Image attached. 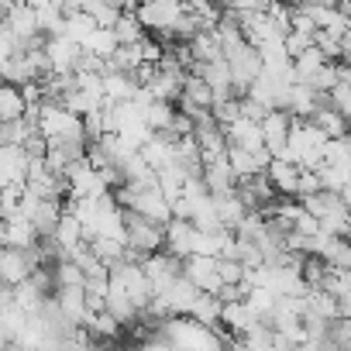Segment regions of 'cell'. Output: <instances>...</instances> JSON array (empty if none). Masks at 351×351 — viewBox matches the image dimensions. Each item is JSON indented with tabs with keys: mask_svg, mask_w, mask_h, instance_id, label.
<instances>
[{
	"mask_svg": "<svg viewBox=\"0 0 351 351\" xmlns=\"http://www.w3.org/2000/svg\"><path fill=\"white\" fill-rule=\"evenodd\" d=\"M124 245L141 262V258L165 248V224H155V221H148L134 210H124Z\"/></svg>",
	"mask_w": 351,
	"mask_h": 351,
	"instance_id": "obj_1",
	"label": "cell"
},
{
	"mask_svg": "<svg viewBox=\"0 0 351 351\" xmlns=\"http://www.w3.org/2000/svg\"><path fill=\"white\" fill-rule=\"evenodd\" d=\"M183 11H186L183 0H141L134 14H138V21H141L145 32L162 35V38H172L176 21L183 18Z\"/></svg>",
	"mask_w": 351,
	"mask_h": 351,
	"instance_id": "obj_2",
	"label": "cell"
},
{
	"mask_svg": "<svg viewBox=\"0 0 351 351\" xmlns=\"http://www.w3.org/2000/svg\"><path fill=\"white\" fill-rule=\"evenodd\" d=\"M224 59H228V69H231V83H234V90H238V93H248L252 83L262 76V56H258V49L245 42V45L231 49Z\"/></svg>",
	"mask_w": 351,
	"mask_h": 351,
	"instance_id": "obj_3",
	"label": "cell"
},
{
	"mask_svg": "<svg viewBox=\"0 0 351 351\" xmlns=\"http://www.w3.org/2000/svg\"><path fill=\"white\" fill-rule=\"evenodd\" d=\"M183 276L200 293H221V286H224L217 255H190V258H183Z\"/></svg>",
	"mask_w": 351,
	"mask_h": 351,
	"instance_id": "obj_4",
	"label": "cell"
},
{
	"mask_svg": "<svg viewBox=\"0 0 351 351\" xmlns=\"http://www.w3.org/2000/svg\"><path fill=\"white\" fill-rule=\"evenodd\" d=\"M45 56H49V66L56 76H69V73H76L83 49L76 42H69L66 35H52V38H45Z\"/></svg>",
	"mask_w": 351,
	"mask_h": 351,
	"instance_id": "obj_5",
	"label": "cell"
},
{
	"mask_svg": "<svg viewBox=\"0 0 351 351\" xmlns=\"http://www.w3.org/2000/svg\"><path fill=\"white\" fill-rule=\"evenodd\" d=\"M293 121H296V117H289L286 110H269V114L262 117V138H265V148H269L272 158H282Z\"/></svg>",
	"mask_w": 351,
	"mask_h": 351,
	"instance_id": "obj_6",
	"label": "cell"
},
{
	"mask_svg": "<svg viewBox=\"0 0 351 351\" xmlns=\"http://www.w3.org/2000/svg\"><path fill=\"white\" fill-rule=\"evenodd\" d=\"M228 134V148H245V152H269L265 148V138H262V121H248V117H238L224 128Z\"/></svg>",
	"mask_w": 351,
	"mask_h": 351,
	"instance_id": "obj_7",
	"label": "cell"
},
{
	"mask_svg": "<svg viewBox=\"0 0 351 351\" xmlns=\"http://www.w3.org/2000/svg\"><path fill=\"white\" fill-rule=\"evenodd\" d=\"M138 90H141L138 73H121V69L104 66V100H107V104L134 100V93H138Z\"/></svg>",
	"mask_w": 351,
	"mask_h": 351,
	"instance_id": "obj_8",
	"label": "cell"
},
{
	"mask_svg": "<svg viewBox=\"0 0 351 351\" xmlns=\"http://www.w3.org/2000/svg\"><path fill=\"white\" fill-rule=\"evenodd\" d=\"M204 183L210 193H231L238 190V172L231 169L228 155H217V158H207L204 162Z\"/></svg>",
	"mask_w": 351,
	"mask_h": 351,
	"instance_id": "obj_9",
	"label": "cell"
},
{
	"mask_svg": "<svg viewBox=\"0 0 351 351\" xmlns=\"http://www.w3.org/2000/svg\"><path fill=\"white\" fill-rule=\"evenodd\" d=\"M300 165L296 162H286V158H272L269 162V169H265V176H269V183H272V190L279 193V197H296V190H300Z\"/></svg>",
	"mask_w": 351,
	"mask_h": 351,
	"instance_id": "obj_10",
	"label": "cell"
},
{
	"mask_svg": "<svg viewBox=\"0 0 351 351\" xmlns=\"http://www.w3.org/2000/svg\"><path fill=\"white\" fill-rule=\"evenodd\" d=\"M193 238H197V228L190 221H183V217H172L165 224V248L176 258H190L193 255Z\"/></svg>",
	"mask_w": 351,
	"mask_h": 351,
	"instance_id": "obj_11",
	"label": "cell"
},
{
	"mask_svg": "<svg viewBox=\"0 0 351 351\" xmlns=\"http://www.w3.org/2000/svg\"><path fill=\"white\" fill-rule=\"evenodd\" d=\"M52 241H56V248H59V255L62 258H69L86 238H83V228H80V221H76V214H62L59 217V224H56V231H52Z\"/></svg>",
	"mask_w": 351,
	"mask_h": 351,
	"instance_id": "obj_12",
	"label": "cell"
},
{
	"mask_svg": "<svg viewBox=\"0 0 351 351\" xmlns=\"http://www.w3.org/2000/svg\"><path fill=\"white\" fill-rule=\"evenodd\" d=\"M210 197H214V210H217L221 224H224L228 231H234V228L245 221V214H248V207H245V200L238 197V190H231V193H210Z\"/></svg>",
	"mask_w": 351,
	"mask_h": 351,
	"instance_id": "obj_13",
	"label": "cell"
},
{
	"mask_svg": "<svg viewBox=\"0 0 351 351\" xmlns=\"http://www.w3.org/2000/svg\"><path fill=\"white\" fill-rule=\"evenodd\" d=\"M21 117H28L25 90L14 86V83H4L0 86V124H11V121H21Z\"/></svg>",
	"mask_w": 351,
	"mask_h": 351,
	"instance_id": "obj_14",
	"label": "cell"
},
{
	"mask_svg": "<svg viewBox=\"0 0 351 351\" xmlns=\"http://www.w3.org/2000/svg\"><path fill=\"white\" fill-rule=\"evenodd\" d=\"M186 317L214 330V327L221 324V317H224V303H221V296H217V293H200V296L193 300V306H190V313H186Z\"/></svg>",
	"mask_w": 351,
	"mask_h": 351,
	"instance_id": "obj_15",
	"label": "cell"
},
{
	"mask_svg": "<svg viewBox=\"0 0 351 351\" xmlns=\"http://www.w3.org/2000/svg\"><path fill=\"white\" fill-rule=\"evenodd\" d=\"M186 49H190V59L193 62H214V59H221V42H217L214 32H197L186 42Z\"/></svg>",
	"mask_w": 351,
	"mask_h": 351,
	"instance_id": "obj_16",
	"label": "cell"
},
{
	"mask_svg": "<svg viewBox=\"0 0 351 351\" xmlns=\"http://www.w3.org/2000/svg\"><path fill=\"white\" fill-rule=\"evenodd\" d=\"M310 121H313V124H317V128L327 134V141H330V138H344V134L351 131V124H348V121L341 117V110H334L330 104H324V107H320Z\"/></svg>",
	"mask_w": 351,
	"mask_h": 351,
	"instance_id": "obj_17",
	"label": "cell"
},
{
	"mask_svg": "<svg viewBox=\"0 0 351 351\" xmlns=\"http://www.w3.org/2000/svg\"><path fill=\"white\" fill-rule=\"evenodd\" d=\"M4 234H8V248H35L38 245V231L25 217L4 221Z\"/></svg>",
	"mask_w": 351,
	"mask_h": 351,
	"instance_id": "obj_18",
	"label": "cell"
},
{
	"mask_svg": "<svg viewBox=\"0 0 351 351\" xmlns=\"http://www.w3.org/2000/svg\"><path fill=\"white\" fill-rule=\"evenodd\" d=\"M83 52H86V56H97L100 62H110V56L117 52V35H114V28H97V32L86 38Z\"/></svg>",
	"mask_w": 351,
	"mask_h": 351,
	"instance_id": "obj_19",
	"label": "cell"
},
{
	"mask_svg": "<svg viewBox=\"0 0 351 351\" xmlns=\"http://www.w3.org/2000/svg\"><path fill=\"white\" fill-rule=\"evenodd\" d=\"M145 114V124L152 131H172V121H176V104L169 100H152L148 107H141Z\"/></svg>",
	"mask_w": 351,
	"mask_h": 351,
	"instance_id": "obj_20",
	"label": "cell"
},
{
	"mask_svg": "<svg viewBox=\"0 0 351 351\" xmlns=\"http://www.w3.org/2000/svg\"><path fill=\"white\" fill-rule=\"evenodd\" d=\"M97 28H100V25H97L86 11H80V14H73V18H66V21H62V35H66L69 42H76L80 49L86 45V38H90Z\"/></svg>",
	"mask_w": 351,
	"mask_h": 351,
	"instance_id": "obj_21",
	"label": "cell"
},
{
	"mask_svg": "<svg viewBox=\"0 0 351 351\" xmlns=\"http://www.w3.org/2000/svg\"><path fill=\"white\" fill-rule=\"evenodd\" d=\"M114 35H117V45H138L148 32L141 28V21H138L134 11H124V14L114 21Z\"/></svg>",
	"mask_w": 351,
	"mask_h": 351,
	"instance_id": "obj_22",
	"label": "cell"
},
{
	"mask_svg": "<svg viewBox=\"0 0 351 351\" xmlns=\"http://www.w3.org/2000/svg\"><path fill=\"white\" fill-rule=\"evenodd\" d=\"M327 97H330V107H334V110H341V117L351 124V86L337 83V86L327 93Z\"/></svg>",
	"mask_w": 351,
	"mask_h": 351,
	"instance_id": "obj_23",
	"label": "cell"
},
{
	"mask_svg": "<svg viewBox=\"0 0 351 351\" xmlns=\"http://www.w3.org/2000/svg\"><path fill=\"white\" fill-rule=\"evenodd\" d=\"M18 52H21L18 38L8 32V25H4V21H0V69H4V66H8V62H11Z\"/></svg>",
	"mask_w": 351,
	"mask_h": 351,
	"instance_id": "obj_24",
	"label": "cell"
},
{
	"mask_svg": "<svg viewBox=\"0 0 351 351\" xmlns=\"http://www.w3.org/2000/svg\"><path fill=\"white\" fill-rule=\"evenodd\" d=\"M310 45H313V38H310V35H300V32H289V35L282 38V49H286V56H289V59L303 56Z\"/></svg>",
	"mask_w": 351,
	"mask_h": 351,
	"instance_id": "obj_25",
	"label": "cell"
},
{
	"mask_svg": "<svg viewBox=\"0 0 351 351\" xmlns=\"http://www.w3.org/2000/svg\"><path fill=\"white\" fill-rule=\"evenodd\" d=\"M317 190H320L317 169H303V172H300V190H296V197H310V193H317Z\"/></svg>",
	"mask_w": 351,
	"mask_h": 351,
	"instance_id": "obj_26",
	"label": "cell"
},
{
	"mask_svg": "<svg viewBox=\"0 0 351 351\" xmlns=\"http://www.w3.org/2000/svg\"><path fill=\"white\" fill-rule=\"evenodd\" d=\"M0 86H4V73H0Z\"/></svg>",
	"mask_w": 351,
	"mask_h": 351,
	"instance_id": "obj_27",
	"label": "cell"
},
{
	"mask_svg": "<svg viewBox=\"0 0 351 351\" xmlns=\"http://www.w3.org/2000/svg\"><path fill=\"white\" fill-rule=\"evenodd\" d=\"M138 4H141V0H138Z\"/></svg>",
	"mask_w": 351,
	"mask_h": 351,
	"instance_id": "obj_28",
	"label": "cell"
}]
</instances>
